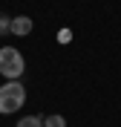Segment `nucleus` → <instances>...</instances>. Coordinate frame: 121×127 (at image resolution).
<instances>
[{
    "instance_id": "nucleus-5",
    "label": "nucleus",
    "mask_w": 121,
    "mask_h": 127,
    "mask_svg": "<svg viewBox=\"0 0 121 127\" xmlns=\"http://www.w3.org/2000/svg\"><path fill=\"white\" fill-rule=\"evenodd\" d=\"M43 127H66V119L64 116H46L43 119Z\"/></svg>"
},
{
    "instance_id": "nucleus-2",
    "label": "nucleus",
    "mask_w": 121,
    "mask_h": 127,
    "mask_svg": "<svg viewBox=\"0 0 121 127\" xmlns=\"http://www.w3.org/2000/svg\"><path fill=\"white\" fill-rule=\"evenodd\" d=\"M26 69V61H23V52L15 46H0V75L6 81H17Z\"/></svg>"
},
{
    "instance_id": "nucleus-6",
    "label": "nucleus",
    "mask_w": 121,
    "mask_h": 127,
    "mask_svg": "<svg viewBox=\"0 0 121 127\" xmlns=\"http://www.w3.org/2000/svg\"><path fill=\"white\" fill-rule=\"evenodd\" d=\"M3 35H12V17L0 12V38H3Z\"/></svg>"
},
{
    "instance_id": "nucleus-4",
    "label": "nucleus",
    "mask_w": 121,
    "mask_h": 127,
    "mask_svg": "<svg viewBox=\"0 0 121 127\" xmlns=\"http://www.w3.org/2000/svg\"><path fill=\"white\" fill-rule=\"evenodd\" d=\"M17 127H43V116H23Z\"/></svg>"
},
{
    "instance_id": "nucleus-1",
    "label": "nucleus",
    "mask_w": 121,
    "mask_h": 127,
    "mask_svg": "<svg viewBox=\"0 0 121 127\" xmlns=\"http://www.w3.org/2000/svg\"><path fill=\"white\" fill-rule=\"evenodd\" d=\"M26 104V87L20 81H6L0 84V116H12Z\"/></svg>"
},
{
    "instance_id": "nucleus-3",
    "label": "nucleus",
    "mask_w": 121,
    "mask_h": 127,
    "mask_svg": "<svg viewBox=\"0 0 121 127\" xmlns=\"http://www.w3.org/2000/svg\"><path fill=\"white\" fill-rule=\"evenodd\" d=\"M29 32H32V17H26V15L12 17V35H17V38H26Z\"/></svg>"
}]
</instances>
